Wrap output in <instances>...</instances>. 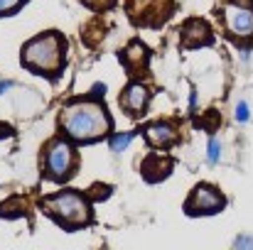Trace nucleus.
Masks as SVG:
<instances>
[{
  "label": "nucleus",
  "instance_id": "f257e3e1",
  "mask_svg": "<svg viewBox=\"0 0 253 250\" xmlns=\"http://www.w3.org/2000/svg\"><path fill=\"white\" fill-rule=\"evenodd\" d=\"M64 133L74 140H82V143H91V140H98L108 133L111 128V120H108V113L101 103L96 101H79V103H69L64 110H62V118H59Z\"/></svg>",
  "mask_w": 253,
  "mask_h": 250
},
{
  "label": "nucleus",
  "instance_id": "f03ea898",
  "mask_svg": "<svg viewBox=\"0 0 253 250\" xmlns=\"http://www.w3.org/2000/svg\"><path fill=\"white\" fill-rule=\"evenodd\" d=\"M64 49H67V44L62 42V37L57 32L40 35L22 47V64L40 74H54L62 69Z\"/></svg>",
  "mask_w": 253,
  "mask_h": 250
},
{
  "label": "nucleus",
  "instance_id": "7ed1b4c3",
  "mask_svg": "<svg viewBox=\"0 0 253 250\" xmlns=\"http://www.w3.org/2000/svg\"><path fill=\"white\" fill-rule=\"evenodd\" d=\"M42 209L49 216H54L62 226H69V228L84 226V223H88V218H91L88 201H86L82 194H77V191H62V194L47 196L42 201Z\"/></svg>",
  "mask_w": 253,
  "mask_h": 250
},
{
  "label": "nucleus",
  "instance_id": "20e7f679",
  "mask_svg": "<svg viewBox=\"0 0 253 250\" xmlns=\"http://www.w3.org/2000/svg\"><path fill=\"white\" fill-rule=\"evenodd\" d=\"M74 165H77V155L69 143H64V140L49 143V147L44 150V174L49 179H54V181L69 179Z\"/></svg>",
  "mask_w": 253,
  "mask_h": 250
},
{
  "label": "nucleus",
  "instance_id": "39448f33",
  "mask_svg": "<svg viewBox=\"0 0 253 250\" xmlns=\"http://www.w3.org/2000/svg\"><path fill=\"white\" fill-rule=\"evenodd\" d=\"M221 209H224V196H221L219 189H214V186H209V184L194 186L192 196H189L187 204H184V211H187L189 216H199V214L209 216V214H216V211H221Z\"/></svg>",
  "mask_w": 253,
  "mask_h": 250
},
{
  "label": "nucleus",
  "instance_id": "423d86ee",
  "mask_svg": "<svg viewBox=\"0 0 253 250\" xmlns=\"http://www.w3.org/2000/svg\"><path fill=\"white\" fill-rule=\"evenodd\" d=\"M224 22H226V30L234 37H244V39L253 37V10H249V7L226 5L224 7Z\"/></svg>",
  "mask_w": 253,
  "mask_h": 250
},
{
  "label": "nucleus",
  "instance_id": "0eeeda50",
  "mask_svg": "<svg viewBox=\"0 0 253 250\" xmlns=\"http://www.w3.org/2000/svg\"><path fill=\"white\" fill-rule=\"evenodd\" d=\"M182 44L184 47H202L211 44V27L204 20H189L182 27Z\"/></svg>",
  "mask_w": 253,
  "mask_h": 250
},
{
  "label": "nucleus",
  "instance_id": "6e6552de",
  "mask_svg": "<svg viewBox=\"0 0 253 250\" xmlns=\"http://www.w3.org/2000/svg\"><path fill=\"white\" fill-rule=\"evenodd\" d=\"M148 98H150V93L143 83H130L126 88V93L121 96V108H126L130 115H140L143 108L148 106Z\"/></svg>",
  "mask_w": 253,
  "mask_h": 250
},
{
  "label": "nucleus",
  "instance_id": "1a4fd4ad",
  "mask_svg": "<svg viewBox=\"0 0 253 250\" xmlns=\"http://www.w3.org/2000/svg\"><path fill=\"white\" fill-rule=\"evenodd\" d=\"M145 138L153 147H169L177 143V130L169 123H153L145 128Z\"/></svg>",
  "mask_w": 253,
  "mask_h": 250
},
{
  "label": "nucleus",
  "instance_id": "9d476101",
  "mask_svg": "<svg viewBox=\"0 0 253 250\" xmlns=\"http://www.w3.org/2000/svg\"><path fill=\"white\" fill-rule=\"evenodd\" d=\"M121 62H123V64H126V69L130 71V76H138V74L143 71L145 62H148V49H145L143 44L133 42V44L126 49V54L121 57Z\"/></svg>",
  "mask_w": 253,
  "mask_h": 250
},
{
  "label": "nucleus",
  "instance_id": "9b49d317",
  "mask_svg": "<svg viewBox=\"0 0 253 250\" xmlns=\"http://www.w3.org/2000/svg\"><path fill=\"white\" fill-rule=\"evenodd\" d=\"M169 169H172V160L163 157V155H150L145 162H143V177L148 181H158L163 177H168Z\"/></svg>",
  "mask_w": 253,
  "mask_h": 250
},
{
  "label": "nucleus",
  "instance_id": "f8f14e48",
  "mask_svg": "<svg viewBox=\"0 0 253 250\" xmlns=\"http://www.w3.org/2000/svg\"><path fill=\"white\" fill-rule=\"evenodd\" d=\"M130 143H133V133H118V135L111 138V150L113 152H123Z\"/></svg>",
  "mask_w": 253,
  "mask_h": 250
},
{
  "label": "nucleus",
  "instance_id": "ddd939ff",
  "mask_svg": "<svg viewBox=\"0 0 253 250\" xmlns=\"http://www.w3.org/2000/svg\"><path fill=\"white\" fill-rule=\"evenodd\" d=\"M219 152H221V145H219V140H209V147H207V160L214 165L216 160H219Z\"/></svg>",
  "mask_w": 253,
  "mask_h": 250
},
{
  "label": "nucleus",
  "instance_id": "4468645a",
  "mask_svg": "<svg viewBox=\"0 0 253 250\" xmlns=\"http://www.w3.org/2000/svg\"><path fill=\"white\" fill-rule=\"evenodd\" d=\"M234 248L236 250H253V238H249V236H239V238L234 241Z\"/></svg>",
  "mask_w": 253,
  "mask_h": 250
},
{
  "label": "nucleus",
  "instance_id": "2eb2a0df",
  "mask_svg": "<svg viewBox=\"0 0 253 250\" xmlns=\"http://www.w3.org/2000/svg\"><path fill=\"white\" fill-rule=\"evenodd\" d=\"M236 120H239V123H246V120H249V103H246V101H241V103L236 106Z\"/></svg>",
  "mask_w": 253,
  "mask_h": 250
},
{
  "label": "nucleus",
  "instance_id": "dca6fc26",
  "mask_svg": "<svg viewBox=\"0 0 253 250\" xmlns=\"http://www.w3.org/2000/svg\"><path fill=\"white\" fill-rule=\"evenodd\" d=\"M20 2H22V0H0V15L12 12L15 7H20Z\"/></svg>",
  "mask_w": 253,
  "mask_h": 250
},
{
  "label": "nucleus",
  "instance_id": "f3484780",
  "mask_svg": "<svg viewBox=\"0 0 253 250\" xmlns=\"http://www.w3.org/2000/svg\"><path fill=\"white\" fill-rule=\"evenodd\" d=\"M88 7H93V10H106V7H111L116 0H84Z\"/></svg>",
  "mask_w": 253,
  "mask_h": 250
}]
</instances>
